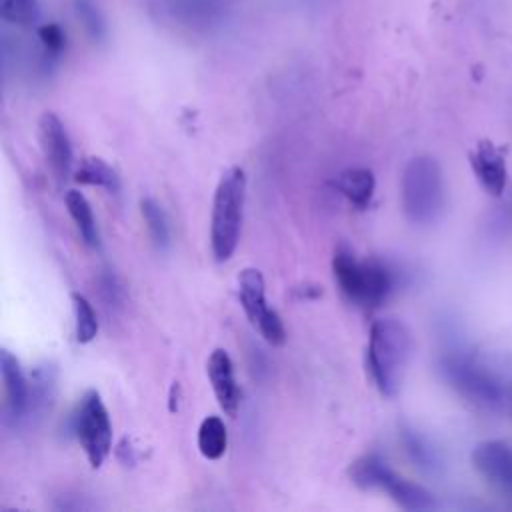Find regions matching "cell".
<instances>
[{"instance_id": "277c9868", "label": "cell", "mask_w": 512, "mask_h": 512, "mask_svg": "<svg viewBox=\"0 0 512 512\" xmlns=\"http://www.w3.org/2000/svg\"><path fill=\"white\" fill-rule=\"evenodd\" d=\"M402 210L412 224L426 226L438 220L444 208V178L442 168L432 156L412 158L400 184Z\"/></svg>"}, {"instance_id": "603a6c76", "label": "cell", "mask_w": 512, "mask_h": 512, "mask_svg": "<svg viewBox=\"0 0 512 512\" xmlns=\"http://www.w3.org/2000/svg\"><path fill=\"white\" fill-rule=\"evenodd\" d=\"M72 306H74V332L80 344H88L98 334V318L88 302V298L80 292H72Z\"/></svg>"}, {"instance_id": "8fae6325", "label": "cell", "mask_w": 512, "mask_h": 512, "mask_svg": "<svg viewBox=\"0 0 512 512\" xmlns=\"http://www.w3.org/2000/svg\"><path fill=\"white\" fill-rule=\"evenodd\" d=\"M0 372L4 384V422L18 424L26 418L28 410V380L22 374L18 360L6 348L0 352Z\"/></svg>"}, {"instance_id": "484cf974", "label": "cell", "mask_w": 512, "mask_h": 512, "mask_svg": "<svg viewBox=\"0 0 512 512\" xmlns=\"http://www.w3.org/2000/svg\"><path fill=\"white\" fill-rule=\"evenodd\" d=\"M38 40L42 46V56L46 62H54L66 48V34L56 22L42 24L38 28Z\"/></svg>"}, {"instance_id": "4316f807", "label": "cell", "mask_w": 512, "mask_h": 512, "mask_svg": "<svg viewBox=\"0 0 512 512\" xmlns=\"http://www.w3.org/2000/svg\"><path fill=\"white\" fill-rule=\"evenodd\" d=\"M100 292L106 298V302H110L114 306H118L124 298V290H122V286H120V282L114 274H102L100 276Z\"/></svg>"}, {"instance_id": "7a4b0ae2", "label": "cell", "mask_w": 512, "mask_h": 512, "mask_svg": "<svg viewBox=\"0 0 512 512\" xmlns=\"http://www.w3.org/2000/svg\"><path fill=\"white\" fill-rule=\"evenodd\" d=\"M332 274L340 292L356 306L372 310L382 306L396 286L394 270L380 258L360 260L348 246H338L332 256Z\"/></svg>"}, {"instance_id": "9c48e42d", "label": "cell", "mask_w": 512, "mask_h": 512, "mask_svg": "<svg viewBox=\"0 0 512 512\" xmlns=\"http://www.w3.org/2000/svg\"><path fill=\"white\" fill-rule=\"evenodd\" d=\"M38 140L46 164L58 184H62L72 168V144L62 120L54 112H44L38 120Z\"/></svg>"}, {"instance_id": "6da1fadb", "label": "cell", "mask_w": 512, "mask_h": 512, "mask_svg": "<svg viewBox=\"0 0 512 512\" xmlns=\"http://www.w3.org/2000/svg\"><path fill=\"white\" fill-rule=\"evenodd\" d=\"M412 352V336L398 318H378L370 326L366 346V372L384 396H394L404 380Z\"/></svg>"}, {"instance_id": "8992f818", "label": "cell", "mask_w": 512, "mask_h": 512, "mask_svg": "<svg viewBox=\"0 0 512 512\" xmlns=\"http://www.w3.org/2000/svg\"><path fill=\"white\" fill-rule=\"evenodd\" d=\"M72 432L92 468H100L112 450V422L96 390H88L72 414Z\"/></svg>"}, {"instance_id": "9a60e30c", "label": "cell", "mask_w": 512, "mask_h": 512, "mask_svg": "<svg viewBox=\"0 0 512 512\" xmlns=\"http://www.w3.org/2000/svg\"><path fill=\"white\" fill-rule=\"evenodd\" d=\"M332 186L356 208H366L372 200L376 178L370 168H348L332 180Z\"/></svg>"}, {"instance_id": "7c38bea8", "label": "cell", "mask_w": 512, "mask_h": 512, "mask_svg": "<svg viewBox=\"0 0 512 512\" xmlns=\"http://www.w3.org/2000/svg\"><path fill=\"white\" fill-rule=\"evenodd\" d=\"M470 166L476 180L488 194L500 196L504 192L508 182L506 158L490 140H480L476 144V148L470 152Z\"/></svg>"}, {"instance_id": "d4e9b609", "label": "cell", "mask_w": 512, "mask_h": 512, "mask_svg": "<svg viewBox=\"0 0 512 512\" xmlns=\"http://www.w3.org/2000/svg\"><path fill=\"white\" fill-rule=\"evenodd\" d=\"M2 18L16 26H34L40 22L38 0H0Z\"/></svg>"}, {"instance_id": "2e32d148", "label": "cell", "mask_w": 512, "mask_h": 512, "mask_svg": "<svg viewBox=\"0 0 512 512\" xmlns=\"http://www.w3.org/2000/svg\"><path fill=\"white\" fill-rule=\"evenodd\" d=\"M380 490H386L390 498L404 510H430L436 504L434 496L424 486L398 476L394 470L386 474Z\"/></svg>"}, {"instance_id": "30bf717a", "label": "cell", "mask_w": 512, "mask_h": 512, "mask_svg": "<svg viewBox=\"0 0 512 512\" xmlns=\"http://www.w3.org/2000/svg\"><path fill=\"white\" fill-rule=\"evenodd\" d=\"M154 10L170 22L186 28L206 30L216 26L224 12V0H154Z\"/></svg>"}, {"instance_id": "cb8c5ba5", "label": "cell", "mask_w": 512, "mask_h": 512, "mask_svg": "<svg viewBox=\"0 0 512 512\" xmlns=\"http://www.w3.org/2000/svg\"><path fill=\"white\" fill-rule=\"evenodd\" d=\"M72 8L86 34L94 42H104L108 36V26L98 4L94 0H72Z\"/></svg>"}, {"instance_id": "ffe728a7", "label": "cell", "mask_w": 512, "mask_h": 512, "mask_svg": "<svg viewBox=\"0 0 512 512\" xmlns=\"http://www.w3.org/2000/svg\"><path fill=\"white\" fill-rule=\"evenodd\" d=\"M228 448V432L218 416H206L198 428V450L206 460H218Z\"/></svg>"}, {"instance_id": "7402d4cb", "label": "cell", "mask_w": 512, "mask_h": 512, "mask_svg": "<svg viewBox=\"0 0 512 512\" xmlns=\"http://www.w3.org/2000/svg\"><path fill=\"white\" fill-rule=\"evenodd\" d=\"M140 212L154 246L158 250H166L170 246V224L162 206L154 198H142Z\"/></svg>"}, {"instance_id": "52a82bcc", "label": "cell", "mask_w": 512, "mask_h": 512, "mask_svg": "<svg viewBox=\"0 0 512 512\" xmlns=\"http://www.w3.org/2000/svg\"><path fill=\"white\" fill-rule=\"evenodd\" d=\"M238 298L248 320L260 332V336L272 346H282L286 342V328L278 312L266 304L264 276L258 268H244L240 272Z\"/></svg>"}, {"instance_id": "5bb4252c", "label": "cell", "mask_w": 512, "mask_h": 512, "mask_svg": "<svg viewBox=\"0 0 512 512\" xmlns=\"http://www.w3.org/2000/svg\"><path fill=\"white\" fill-rule=\"evenodd\" d=\"M56 366L52 362L38 364L28 380V410L26 418H42L50 412L56 398Z\"/></svg>"}, {"instance_id": "ac0fdd59", "label": "cell", "mask_w": 512, "mask_h": 512, "mask_svg": "<svg viewBox=\"0 0 512 512\" xmlns=\"http://www.w3.org/2000/svg\"><path fill=\"white\" fill-rule=\"evenodd\" d=\"M74 180L80 184L104 188L112 194H116L120 190V176L116 174V170L110 164H106L98 156H86L80 162V166L74 174Z\"/></svg>"}, {"instance_id": "44dd1931", "label": "cell", "mask_w": 512, "mask_h": 512, "mask_svg": "<svg viewBox=\"0 0 512 512\" xmlns=\"http://www.w3.org/2000/svg\"><path fill=\"white\" fill-rule=\"evenodd\" d=\"M400 438L404 444L406 454L410 456V460L424 472H436L440 468V460L436 450L430 446V442L414 428L410 426H402L400 428Z\"/></svg>"}, {"instance_id": "ba28073f", "label": "cell", "mask_w": 512, "mask_h": 512, "mask_svg": "<svg viewBox=\"0 0 512 512\" xmlns=\"http://www.w3.org/2000/svg\"><path fill=\"white\" fill-rule=\"evenodd\" d=\"M474 470L500 494L512 498V446L504 440H486L472 450Z\"/></svg>"}, {"instance_id": "e0dca14e", "label": "cell", "mask_w": 512, "mask_h": 512, "mask_svg": "<svg viewBox=\"0 0 512 512\" xmlns=\"http://www.w3.org/2000/svg\"><path fill=\"white\" fill-rule=\"evenodd\" d=\"M66 208L70 218L76 224V230L80 234V238L84 240V244H88L90 248H96L100 244V234H98V226L92 214V208L86 200V196L78 190H70L66 194Z\"/></svg>"}, {"instance_id": "4fadbf2b", "label": "cell", "mask_w": 512, "mask_h": 512, "mask_svg": "<svg viewBox=\"0 0 512 512\" xmlns=\"http://www.w3.org/2000/svg\"><path fill=\"white\" fill-rule=\"evenodd\" d=\"M206 374L220 408L224 410V414L234 418L240 408V388L236 384L232 360L224 348H216L210 354L206 362Z\"/></svg>"}, {"instance_id": "3957f363", "label": "cell", "mask_w": 512, "mask_h": 512, "mask_svg": "<svg viewBox=\"0 0 512 512\" xmlns=\"http://www.w3.org/2000/svg\"><path fill=\"white\" fill-rule=\"evenodd\" d=\"M246 198V174L240 166L228 168L216 186L210 218V246L218 262H226L240 240Z\"/></svg>"}, {"instance_id": "5b68a950", "label": "cell", "mask_w": 512, "mask_h": 512, "mask_svg": "<svg viewBox=\"0 0 512 512\" xmlns=\"http://www.w3.org/2000/svg\"><path fill=\"white\" fill-rule=\"evenodd\" d=\"M440 374L464 400L478 408L494 410L504 402V388L500 386L496 376L470 356H442Z\"/></svg>"}, {"instance_id": "d6986e66", "label": "cell", "mask_w": 512, "mask_h": 512, "mask_svg": "<svg viewBox=\"0 0 512 512\" xmlns=\"http://www.w3.org/2000/svg\"><path fill=\"white\" fill-rule=\"evenodd\" d=\"M388 472H390V466L386 464V460H382V456H378L374 452L364 454L358 460H354V464L348 470L350 480L362 490L382 488V482Z\"/></svg>"}]
</instances>
